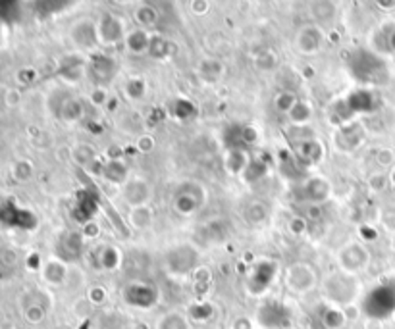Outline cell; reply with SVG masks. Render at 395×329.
Instances as JSON below:
<instances>
[{"label":"cell","mask_w":395,"mask_h":329,"mask_svg":"<svg viewBox=\"0 0 395 329\" xmlns=\"http://www.w3.org/2000/svg\"><path fill=\"white\" fill-rule=\"evenodd\" d=\"M394 181H395V173H394Z\"/></svg>","instance_id":"8"},{"label":"cell","mask_w":395,"mask_h":329,"mask_svg":"<svg viewBox=\"0 0 395 329\" xmlns=\"http://www.w3.org/2000/svg\"><path fill=\"white\" fill-rule=\"evenodd\" d=\"M305 278H312V272L307 266H293L289 270V289H295V291H305L312 285V279H305Z\"/></svg>","instance_id":"3"},{"label":"cell","mask_w":395,"mask_h":329,"mask_svg":"<svg viewBox=\"0 0 395 329\" xmlns=\"http://www.w3.org/2000/svg\"><path fill=\"white\" fill-rule=\"evenodd\" d=\"M130 293H135V297H130L131 304H139V306H149L154 302V291L149 285H133Z\"/></svg>","instance_id":"5"},{"label":"cell","mask_w":395,"mask_h":329,"mask_svg":"<svg viewBox=\"0 0 395 329\" xmlns=\"http://www.w3.org/2000/svg\"><path fill=\"white\" fill-rule=\"evenodd\" d=\"M158 329H187V323L181 316L170 314V316H164V320L160 322Z\"/></svg>","instance_id":"6"},{"label":"cell","mask_w":395,"mask_h":329,"mask_svg":"<svg viewBox=\"0 0 395 329\" xmlns=\"http://www.w3.org/2000/svg\"><path fill=\"white\" fill-rule=\"evenodd\" d=\"M108 64H110V60H104V58H97V60H95L93 70H91V72H93L97 77H99V75H101L102 79L110 77V75L114 73V68H110Z\"/></svg>","instance_id":"7"},{"label":"cell","mask_w":395,"mask_h":329,"mask_svg":"<svg viewBox=\"0 0 395 329\" xmlns=\"http://www.w3.org/2000/svg\"><path fill=\"white\" fill-rule=\"evenodd\" d=\"M101 35L104 39V43H116L120 37H122V27H120V23L116 22L114 18H104L102 20V25H101Z\"/></svg>","instance_id":"4"},{"label":"cell","mask_w":395,"mask_h":329,"mask_svg":"<svg viewBox=\"0 0 395 329\" xmlns=\"http://www.w3.org/2000/svg\"><path fill=\"white\" fill-rule=\"evenodd\" d=\"M365 310H367V314L374 316V318H384V316L391 314L395 310L394 289L388 285L374 289L372 293L367 297V301H365Z\"/></svg>","instance_id":"2"},{"label":"cell","mask_w":395,"mask_h":329,"mask_svg":"<svg viewBox=\"0 0 395 329\" xmlns=\"http://www.w3.org/2000/svg\"><path fill=\"white\" fill-rule=\"evenodd\" d=\"M388 68L384 60L372 52L359 51L351 58V73L363 83H380L386 79Z\"/></svg>","instance_id":"1"}]
</instances>
